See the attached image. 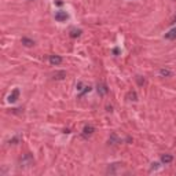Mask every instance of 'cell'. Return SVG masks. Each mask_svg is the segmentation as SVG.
<instances>
[{
	"label": "cell",
	"instance_id": "5bb4252c",
	"mask_svg": "<svg viewBox=\"0 0 176 176\" xmlns=\"http://www.w3.org/2000/svg\"><path fill=\"white\" fill-rule=\"evenodd\" d=\"M127 99L128 101H132V102H136L138 101V95L135 91H129L128 94H127Z\"/></svg>",
	"mask_w": 176,
	"mask_h": 176
},
{
	"label": "cell",
	"instance_id": "3957f363",
	"mask_svg": "<svg viewBox=\"0 0 176 176\" xmlns=\"http://www.w3.org/2000/svg\"><path fill=\"white\" fill-rule=\"evenodd\" d=\"M96 91H98V94L101 96H105L109 94V88L108 85H106V83H98V85H96Z\"/></svg>",
	"mask_w": 176,
	"mask_h": 176
},
{
	"label": "cell",
	"instance_id": "ffe728a7",
	"mask_svg": "<svg viewBox=\"0 0 176 176\" xmlns=\"http://www.w3.org/2000/svg\"><path fill=\"white\" fill-rule=\"evenodd\" d=\"M172 23H176V14L173 15V18H172Z\"/></svg>",
	"mask_w": 176,
	"mask_h": 176
},
{
	"label": "cell",
	"instance_id": "ba28073f",
	"mask_svg": "<svg viewBox=\"0 0 176 176\" xmlns=\"http://www.w3.org/2000/svg\"><path fill=\"white\" fill-rule=\"evenodd\" d=\"M158 74H160L161 77H171V76L173 74V73H172L171 69H168V68H161L160 70H158Z\"/></svg>",
	"mask_w": 176,
	"mask_h": 176
},
{
	"label": "cell",
	"instance_id": "52a82bcc",
	"mask_svg": "<svg viewBox=\"0 0 176 176\" xmlns=\"http://www.w3.org/2000/svg\"><path fill=\"white\" fill-rule=\"evenodd\" d=\"M95 132V128L92 125H85L83 128V138H89L92 133Z\"/></svg>",
	"mask_w": 176,
	"mask_h": 176
},
{
	"label": "cell",
	"instance_id": "9a60e30c",
	"mask_svg": "<svg viewBox=\"0 0 176 176\" xmlns=\"http://www.w3.org/2000/svg\"><path fill=\"white\" fill-rule=\"evenodd\" d=\"M121 142V140L118 139V136L116 135V133H112V136L109 138V143L110 144H117V143H120Z\"/></svg>",
	"mask_w": 176,
	"mask_h": 176
},
{
	"label": "cell",
	"instance_id": "30bf717a",
	"mask_svg": "<svg viewBox=\"0 0 176 176\" xmlns=\"http://www.w3.org/2000/svg\"><path fill=\"white\" fill-rule=\"evenodd\" d=\"M164 37L167 40H176V28H173V29H171L169 32H167L164 34Z\"/></svg>",
	"mask_w": 176,
	"mask_h": 176
},
{
	"label": "cell",
	"instance_id": "6da1fadb",
	"mask_svg": "<svg viewBox=\"0 0 176 176\" xmlns=\"http://www.w3.org/2000/svg\"><path fill=\"white\" fill-rule=\"evenodd\" d=\"M33 163H34L33 156H32V154H29V153L23 154V156L19 158V164H21V167H30V165H33Z\"/></svg>",
	"mask_w": 176,
	"mask_h": 176
},
{
	"label": "cell",
	"instance_id": "4fadbf2b",
	"mask_svg": "<svg viewBox=\"0 0 176 176\" xmlns=\"http://www.w3.org/2000/svg\"><path fill=\"white\" fill-rule=\"evenodd\" d=\"M81 33H83V30H81V29H72V30H70V33H69V36L73 37V39H76V37H80V36H81Z\"/></svg>",
	"mask_w": 176,
	"mask_h": 176
},
{
	"label": "cell",
	"instance_id": "2e32d148",
	"mask_svg": "<svg viewBox=\"0 0 176 176\" xmlns=\"http://www.w3.org/2000/svg\"><path fill=\"white\" fill-rule=\"evenodd\" d=\"M136 81H138V84H139V85H143L144 83H146V81H144V78H142L140 76H136Z\"/></svg>",
	"mask_w": 176,
	"mask_h": 176
},
{
	"label": "cell",
	"instance_id": "277c9868",
	"mask_svg": "<svg viewBox=\"0 0 176 176\" xmlns=\"http://www.w3.org/2000/svg\"><path fill=\"white\" fill-rule=\"evenodd\" d=\"M48 62H50L53 66H58V65H61L62 62H63V59H62V57H59V55H50Z\"/></svg>",
	"mask_w": 176,
	"mask_h": 176
},
{
	"label": "cell",
	"instance_id": "8992f818",
	"mask_svg": "<svg viewBox=\"0 0 176 176\" xmlns=\"http://www.w3.org/2000/svg\"><path fill=\"white\" fill-rule=\"evenodd\" d=\"M121 165L123 164H120V163H116V164H112V165H109L108 167V169H106V172L110 175H116L117 173V171L121 168Z\"/></svg>",
	"mask_w": 176,
	"mask_h": 176
},
{
	"label": "cell",
	"instance_id": "7a4b0ae2",
	"mask_svg": "<svg viewBox=\"0 0 176 176\" xmlns=\"http://www.w3.org/2000/svg\"><path fill=\"white\" fill-rule=\"evenodd\" d=\"M54 18H55V21H58V22H66L69 18V14L66 11H63V10H59V11L55 13Z\"/></svg>",
	"mask_w": 176,
	"mask_h": 176
},
{
	"label": "cell",
	"instance_id": "ac0fdd59",
	"mask_svg": "<svg viewBox=\"0 0 176 176\" xmlns=\"http://www.w3.org/2000/svg\"><path fill=\"white\" fill-rule=\"evenodd\" d=\"M158 165H160L158 163H153V164H151V167H150V171H153V169H157V168H158Z\"/></svg>",
	"mask_w": 176,
	"mask_h": 176
},
{
	"label": "cell",
	"instance_id": "d6986e66",
	"mask_svg": "<svg viewBox=\"0 0 176 176\" xmlns=\"http://www.w3.org/2000/svg\"><path fill=\"white\" fill-rule=\"evenodd\" d=\"M113 53H114L116 55H118V53H120V51H118V48H114V51H113Z\"/></svg>",
	"mask_w": 176,
	"mask_h": 176
},
{
	"label": "cell",
	"instance_id": "e0dca14e",
	"mask_svg": "<svg viewBox=\"0 0 176 176\" xmlns=\"http://www.w3.org/2000/svg\"><path fill=\"white\" fill-rule=\"evenodd\" d=\"M91 87H89V85H87V87H85V89H84V91H83L81 92V94H80V96H83V95H84V94H87V92H89V91H91Z\"/></svg>",
	"mask_w": 176,
	"mask_h": 176
},
{
	"label": "cell",
	"instance_id": "9c48e42d",
	"mask_svg": "<svg viewBox=\"0 0 176 176\" xmlns=\"http://www.w3.org/2000/svg\"><path fill=\"white\" fill-rule=\"evenodd\" d=\"M161 163L163 164H171L173 161V156L172 154H161Z\"/></svg>",
	"mask_w": 176,
	"mask_h": 176
},
{
	"label": "cell",
	"instance_id": "8fae6325",
	"mask_svg": "<svg viewBox=\"0 0 176 176\" xmlns=\"http://www.w3.org/2000/svg\"><path fill=\"white\" fill-rule=\"evenodd\" d=\"M65 77H66V72H65V70L55 72V73L53 74V78H54V80H63Z\"/></svg>",
	"mask_w": 176,
	"mask_h": 176
},
{
	"label": "cell",
	"instance_id": "7c38bea8",
	"mask_svg": "<svg viewBox=\"0 0 176 176\" xmlns=\"http://www.w3.org/2000/svg\"><path fill=\"white\" fill-rule=\"evenodd\" d=\"M21 43H22L25 47H33V46H34V40L29 39V37H22Z\"/></svg>",
	"mask_w": 176,
	"mask_h": 176
},
{
	"label": "cell",
	"instance_id": "5b68a950",
	"mask_svg": "<svg viewBox=\"0 0 176 176\" xmlns=\"http://www.w3.org/2000/svg\"><path fill=\"white\" fill-rule=\"evenodd\" d=\"M19 94H21L19 89L18 88H14L13 92L8 95V99H7V101H8L10 103H15L17 101H18V98H19Z\"/></svg>",
	"mask_w": 176,
	"mask_h": 176
}]
</instances>
